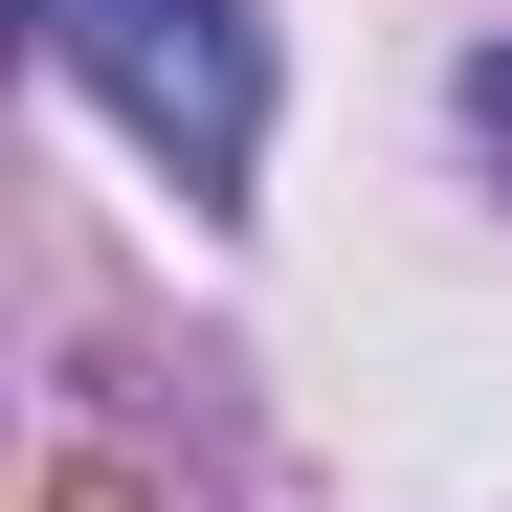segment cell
Listing matches in <instances>:
<instances>
[{"instance_id": "obj_1", "label": "cell", "mask_w": 512, "mask_h": 512, "mask_svg": "<svg viewBox=\"0 0 512 512\" xmlns=\"http://www.w3.org/2000/svg\"><path fill=\"white\" fill-rule=\"evenodd\" d=\"M67 90H90L134 156H179V201H245V156H268V45H245V0H45Z\"/></svg>"}, {"instance_id": "obj_2", "label": "cell", "mask_w": 512, "mask_h": 512, "mask_svg": "<svg viewBox=\"0 0 512 512\" xmlns=\"http://www.w3.org/2000/svg\"><path fill=\"white\" fill-rule=\"evenodd\" d=\"M468 156H490V179H512V45L468 67Z\"/></svg>"}]
</instances>
